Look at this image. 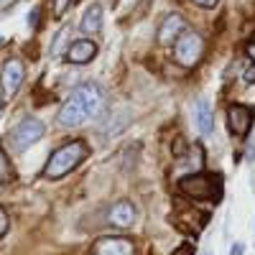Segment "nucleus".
I'll use <instances>...</instances> for the list:
<instances>
[{
    "instance_id": "19",
    "label": "nucleus",
    "mask_w": 255,
    "mask_h": 255,
    "mask_svg": "<svg viewBox=\"0 0 255 255\" xmlns=\"http://www.w3.org/2000/svg\"><path fill=\"white\" fill-rule=\"evenodd\" d=\"M5 230H8V215H5V209L0 207V238L5 235Z\"/></svg>"
},
{
    "instance_id": "9",
    "label": "nucleus",
    "mask_w": 255,
    "mask_h": 255,
    "mask_svg": "<svg viewBox=\"0 0 255 255\" xmlns=\"http://www.w3.org/2000/svg\"><path fill=\"white\" fill-rule=\"evenodd\" d=\"M95 56H97V44L90 41V38H77V41H72L69 49H67V61L79 64V67H82V64H90Z\"/></svg>"
},
{
    "instance_id": "14",
    "label": "nucleus",
    "mask_w": 255,
    "mask_h": 255,
    "mask_svg": "<svg viewBox=\"0 0 255 255\" xmlns=\"http://www.w3.org/2000/svg\"><path fill=\"white\" fill-rule=\"evenodd\" d=\"M82 92L87 97V105H90V118H100L102 110H105V95L97 84H82Z\"/></svg>"
},
{
    "instance_id": "12",
    "label": "nucleus",
    "mask_w": 255,
    "mask_h": 255,
    "mask_svg": "<svg viewBox=\"0 0 255 255\" xmlns=\"http://www.w3.org/2000/svg\"><path fill=\"white\" fill-rule=\"evenodd\" d=\"M194 123H197V130L202 135L212 133V125H215V115H212V105L207 100H199L194 105Z\"/></svg>"
},
{
    "instance_id": "16",
    "label": "nucleus",
    "mask_w": 255,
    "mask_h": 255,
    "mask_svg": "<svg viewBox=\"0 0 255 255\" xmlns=\"http://www.w3.org/2000/svg\"><path fill=\"white\" fill-rule=\"evenodd\" d=\"M74 3V0H54V5H51V10H54V18H64V13L69 10V5Z\"/></svg>"
},
{
    "instance_id": "5",
    "label": "nucleus",
    "mask_w": 255,
    "mask_h": 255,
    "mask_svg": "<svg viewBox=\"0 0 255 255\" xmlns=\"http://www.w3.org/2000/svg\"><path fill=\"white\" fill-rule=\"evenodd\" d=\"M204 54V38L197 31H184L176 38V61L181 67H197V61Z\"/></svg>"
},
{
    "instance_id": "1",
    "label": "nucleus",
    "mask_w": 255,
    "mask_h": 255,
    "mask_svg": "<svg viewBox=\"0 0 255 255\" xmlns=\"http://www.w3.org/2000/svg\"><path fill=\"white\" fill-rule=\"evenodd\" d=\"M90 153V148L84 140H69V143H64L61 148H56V151L49 156L46 161V168H44V176L46 179H61V176H67L69 171H74V168L87 158Z\"/></svg>"
},
{
    "instance_id": "4",
    "label": "nucleus",
    "mask_w": 255,
    "mask_h": 255,
    "mask_svg": "<svg viewBox=\"0 0 255 255\" xmlns=\"http://www.w3.org/2000/svg\"><path fill=\"white\" fill-rule=\"evenodd\" d=\"M46 133V125L38 118H23L13 130H10V145L15 151H26L28 145H33L36 140H41Z\"/></svg>"
},
{
    "instance_id": "25",
    "label": "nucleus",
    "mask_w": 255,
    "mask_h": 255,
    "mask_svg": "<svg viewBox=\"0 0 255 255\" xmlns=\"http://www.w3.org/2000/svg\"><path fill=\"white\" fill-rule=\"evenodd\" d=\"M15 3V0H0V10H5V8H10Z\"/></svg>"
},
{
    "instance_id": "17",
    "label": "nucleus",
    "mask_w": 255,
    "mask_h": 255,
    "mask_svg": "<svg viewBox=\"0 0 255 255\" xmlns=\"http://www.w3.org/2000/svg\"><path fill=\"white\" fill-rule=\"evenodd\" d=\"M67 36H69V31H67V28L59 31V36H56V41H54V46H51V56H59V51H61V46H64L61 41L67 38Z\"/></svg>"
},
{
    "instance_id": "27",
    "label": "nucleus",
    "mask_w": 255,
    "mask_h": 255,
    "mask_svg": "<svg viewBox=\"0 0 255 255\" xmlns=\"http://www.w3.org/2000/svg\"><path fill=\"white\" fill-rule=\"evenodd\" d=\"M202 255H212V253H209V250H204V253H202Z\"/></svg>"
},
{
    "instance_id": "6",
    "label": "nucleus",
    "mask_w": 255,
    "mask_h": 255,
    "mask_svg": "<svg viewBox=\"0 0 255 255\" xmlns=\"http://www.w3.org/2000/svg\"><path fill=\"white\" fill-rule=\"evenodd\" d=\"M26 79V67L20 59H8L3 64V72H0V84H3V95L5 97H15L20 92V84Z\"/></svg>"
},
{
    "instance_id": "18",
    "label": "nucleus",
    "mask_w": 255,
    "mask_h": 255,
    "mask_svg": "<svg viewBox=\"0 0 255 255\" xmlns=\"http://www.w3.org/2000/svg\"><path fill=\"white\" fill-rule=\"evenodd\" d=\"M38 18H41V8H33V10L28 13V26H31V28L38 26Z\"/></svg>"
},
{
    "instance_id": "22",
    "label": "nucleus",
    "mask_w": 255,
    "mask_h": 255,
    "mask_svg": "<svg viewBox=\"0 0 255 255\" xmlns=\"http://www.w3.org/2000/svg\"><path fill=\"white\" fill-rule=\"evenodd\" d=\"M245 253V245L243 243H235V245H232V250H230V255H243Z\"/></svg>"
},
{
    "instance_id": "3",
    "label": "nucleus",
    "mask_w": 255,
    "mask_h": 255,
    "mask_svg": "<svg viewBox=\"0 0 255 255\" xmlns=\"http://www.w3.org/2000/svg\"><path fill=\"white\" fill-rule=\"evenodd\" d=\"M84 120H90V105H87V97H84L82 87H77L67 100H64L61 110L56 115V123L61 128H77Z\"/></svg>"
},
{
    "instance_id": "26",
    "label": "nucleus",
    "mask_w": 255,
    "mask_h": 255,
    "mask_svg": "<svg viewBox=\"0 0 255 255\" xmlns=\"http://www.w3.org/2000/svg\"><path fill=\"white\" fill-rule=\"evenodd\" d=\"M3 44H5V38H3V36H0V46H3Z\"/></svg>"
},
{
    "instance_id": "10",
    "label": "nucleus",
    "mask_w": 255,
    "mask_h": 255,
    "mask_svg": "<svg viewBox=\"0 0 255 255\" xmlns=\"http://www.w3.org/2000/svg\"><path fill=\"white\" fill-rule=\"evenodd\" d=\"M97 255H133V243L125 238H102L95 245Z\"/></svg>"
},
{
    "instance_id": "8",
    "label": "nucleus",
    "mask_w": 255,
    "mask_h": 255,
    "mask_svg": "<svg viewBox=\"0 0 255 255\" xmlns=\"http://www.w3.org/2000/svg\"><path fill=\"white\" fill-rule=\"evenodd\" d=\"M186 31V20L179 15V13H168L163 20H161V26H158V44L163 46H171L176 44V38Z\"/></svg>"
},
{
    "instance_id": "2",
    "label": "nucleus",
    "mask_w": 255,
    "mask_h": 255,
    "mask_svg": "<svg viewBox=\"0 0 255 255\" xmlns=\"http://www.w3.org/2000/svg\"><path fill=\"white\" fill-rule=\"evenodd\" d=\"M179 191L191 199H220L222 197V179L215 176V174H191V176H184L179 181Z\"/></svg>"
},
{
    "instance_id": "20",
    "label": "nucleus",
    "mask_w": 255,
    "mask_h": 255,
    "mask_svg": "<svg viewBox=\"0 0 255 255\" xmlns=\"http://www.w3.org/2000/svg\"><path fill=\"white\" fill-rule=\"evenodd\" d=\"M243 79H245L248 84H255V64H250V67L245 69V74H243Z\"/></svg>"
},
{
    "instance_id": "23",
    "label": "nucleus",
    "mask_w": 255,
    "mask_h": 255,
    "mask_svg": "<svg viewBox=\"0 0 255 255\" xmlns=\"http://www.w3.org/2000/svg\"><path fill=\"white\" fill-rule=\"evenodd\" d=\"M174 255H194V250H191V245H181Z\"/></svg>"
},
{
    "instance_id": "11",
    "label": "nucleus",
    "mask_w": 255,
    "mask_h": 255,
    "mask_svg": "<svg viewBox=\"0 0 255 255\" xmlns=\"http://www.w3.org/2000/svg\"><path fill=\"white\" fill-rule=\"evenodd\" d=\"M135 222V207L130 204V202H118V204H113V209H110V225H115V227H130Z\"/></svg>"
},
{
    "instance_id": "15",
    "label": "nucleus",
    "mask_w": 255,
    "mask_h": 255,
    "mask_svg": "<svg viewBox=\"0 0 255 255\" xmlns=\"http://www.w3.org/2000/svg\"><path fill=\"white\" fill-rule=\"evenodd\" d=\"M10 179H13V168H10V161H8L5 151L0 148V184H5V181H10Z\"/></svg>"
},
{
    "instance_id": "13",
    "label": "nucleus",
    "mask_w": 255,
    "mask_h": 255,
    "mask_svg": "<svg viewBox=\"0 0 255 255\" xmlns=\"http://www.w3.org/2000/svg\"><path fill=\"white\" fill-rule=\"evenodd\" d=\"M102 18H105V8H102L100 3H95V5H90L87 10H84L79 28H82L84 33H97V31L102 28Z\"/></svg>"
},
{
    "instance_id": "21",
    "label": "nucleus",
    "mask_w": 255,
    "mask_h": 255,
    "mask_svg": "<svg viewBox=\"0 0 255 255\" xmlns=\"http://www.w3.org/2000/svg\"><path fill=\"white\" fill-rule=\"evenodd\" d=\"M194 3H197L199 8H215V5L220 3V0H194Z\"/></svg>"
},
{
    "instance_id": "24",
    "label": "nucleus",
    "mask_w": 255,
    "mask_h": 255,
    "mask_svg": "<svg viewBox=\"0 0 255 255\" xmlns=\"http://www.w3.org/2000/svg\"><path fill=\"white\" fill-rule=\"evenodd\" d=\"M245 54H248V56L255 61V44H248V46H245Z\"/></svg>"
},
{
    "instance_id": "7",
    "label": "nucleus",
    "mask_w": 255,
    "mask_h": 255,
    "mask_svg": "<svg viewBox=\"0 0 255 255\" xmlns=\"http://www.w3.org/2000/svg\"><path fill=\"white\" fill-rule=\"evenodd\" d=\"M255 110L250 105H230L227 108V125L235 135H248L250 133V125H253Z\"/></svg>"
}]
</instances>
